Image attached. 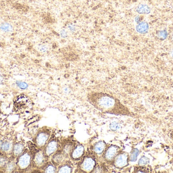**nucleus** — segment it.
<instances>
[{"label": "nucleus", "instance_id": "30", "mask_svg": "<svg viewBox=\"0 0 173 173\" xmlns=\"http://www.w3.org/2000/svg\"><path fill=\"white\" fill-rule=\"evenodd\" d=\"M3 78H2V77H1V76H0V84L2 83V82H3Z\"/></svg>", "mask_w": 173, "mask_h": 173}, {"label": "nucleus", "instance_id": "21", "mask_svg": "<svg viewBox=\"0 0 173 173\" xmlns=\"http://www.w3.org/2000/svg\"><path fill=\"white\" fill-rule=\"evenodd\" d=\"M72 146L70 145H67L64 147L63 149L64 154L67 155L71 152Z\"/></svg>", "mask_w": 173, "mask_h": 173}, {"label": "nucleus", "instance_id": "19", "mask_svg": "<svg viewBox=\"0 0 173 173\" xmlns=\"http://www.w3.org/2000/svg\"><path fill=\"white\" fill-rule=\"evenodd\" d=\"M45 171L46 173H55V167L52 164H49L48 165H47V167H46Z\"/></svg>", "mask_w": 173, "mask_h": 173}, {"label": "nucleus", "instance_id": "26", "mask_svg": "<svg viewBox=\"0 0 173 173\" xmlns=\"http://www.w3.org/2000/svg\"><path fill=\"white\" fill-rule=\"evenodd\" d=\"M14 168V165L13 164H9L7 166V170L9 171H11Z\"/></svg>", "mask_w": 173, "mask_h": 173}, {"label": "nucleus", "instance_id": "24", "mask_svg": "<svg viewBox=\"0 0 173 173\" xmlns=\"http://www.w3.org/2000/svg\"><path fill=\"white\" fill-rule=\"evenodd\" d=\"M110 128L113 131H116V130L119 129V125L116 122H113L110 125Z\"/></svg>", "mask_w": 173, "mask_h": 173}, {"label": "nucleus", "instance_id": "4", "mask_svg": "<svg viewBox=\"0 0 173 173\" xmlns=\"http://www.w3.org/2000/svg\"><path fill=\"white\" fill-rule=\"evenodd\" d=\"M118 148L116 146H110L105 151V159L107 160H113L115 156L118 153Z\"/></svg>", "mask_w": 173, "mask_h": 173}, {"label": "nucleus", "instance_id": "3", "mask_svg": "<svg viewBox=\"0 0 173 173\" xmlns=\"http://www.w3.org/2000/svg\"><path fill=\"white\" fill-rule=\"evenodd\" d=\"M128 155L126 153H122L117 156L114 161V165L118 168L125 167L127 164Z\"/></svg>", "mask_w": 173, "mask_h": 173}, {"label": "nucleus", "instance_id": "31", "mask_svg": "<svg viewBox=\"0 0 173 173\" xmlns=\"http://www.w3.org/2000/svg\"><path fill=\"white\" fill-rule=\"evenodd\" d=\"M171 57L173 58V49L171 50Z\"/></svg>", "mask_w": 173, "mask_h": 173}, {"label": "nucleus", "instance_id": "32", "mask_svg": "<svg viewBox=\"0 0 173 173\" xmlns=\"http://www.w3.org/2000/svg\"><path fill=\"white\" fill-rule=\"evenodd\" d=\"M0 145H1V143H0Z\"/></svg>", "mask_w": 173, "mask_h": 173}, {"label": "nucleus", "instance_id": "27", "mask_svg": "<svg viewBox=\"0 0 173 173\" xmlns=\"http://www.w3.org/2000/svg\"><path fill=\"white\" fill-rule=\"evenodd\" d=\"M6 160L4 157H0V165H4L5 164Z\"/></svg>", "mask_w": 173, "mask_h": 173}, {"label": "nucleus", "instance_id": "22", "mask_svg": "<svg viewBox=\"0 0 173 173\" xmlns=\"http://www.w3.org/2000/svg\"><path fill=\"white\" fill-rule=\"evenodd\" d=\"M2 149L4 151H8L10 148V144L9 142H5L1 145Z\"/></svg>", "mask_w": 173, "mask_h": 173}, {"label": "nucleus", "instance_id": "6", "mask_svg": "<svg viewBox=\"0 0 173 173\" xmlns=\"http://www.w3.org/2000/svg\"><path fill=\"white\" fill-rule=\"evenodd\" d=\"M58 142L55 140H52L48 143L46 148V155L47 156H51L53 153L55 152L58 149Z\"/></svg>", "mask_w": 173, "mask_h": 173}, {"label": "nucleus", "instance_id": "33", "mask_svg": "<svg viewBox=\"0 0 173 173\" xmlns=\"http://www.w3.org/2000/svg\"></svg>", "mask_w": 173, "mask_h": 173}, {"label": "nucleus", "instance_id": "12", "mask_svg": "<svg viewBox=\"0 0 173 173\" xmlns=\"http://www.w3.org/2000/svg\"><path fill=\"white\" fill-rule=\"evenodd\" d=\"M105 143L103 142H99L94 146V151L98 154H101L105 148Z\"/></svg>", "mask_w": 173, "mask_h": 173}, {"label": "nucleus", "instance_id": "16", "mask_svg": "<svg viewBox=\"0 0 173 173\" xmlns=\"http://www.w3.org/2000/svg\"><path fill=\"white\" fill-rule=\"evenodd\" d=\"M23 150V146L20 144H17L14 148V153L15 155L18 156L22 152Z\"/></svg>", "mask_w": 173, "mask_h": 173}, {"label": "nucleus", "instance_id": "9", "mask_svg": "<svg viewBox=\"0 0 173 173\" xmlns=\"http://www.w3.org/2000/svg\"><path fill=\"white\" fill-rule=\"evenodd\" d=\"M30 156L29 154H26L22 155L19 159V166L22 168H26L30 164Z\"/></svg>", "mask_w": 173, "mask_h": 173}, {"label": "nucleus", "instance_id": "14", "mask_svg": "<svg viewBox=\"0 0 173 173\" xmlns=\"http://www.w3.org/2000/svg\"><path fill=\"white\" fill-rule=\"evenodd\" d=\"M72 167L70 165H65L60 167L58 170L59 173H71L72 172Z\"/></svg>", "mask_w": 173, "mask_h": 173}, {"label": "nucleus", "instance_id": "25", "mask_svg": "<svg viewBox=\"0 0 173 173\" xmlns=\"http://www.w3.org/2000/svg\"><path fill=\"white\" fill-rule=\"evenodd\" d=\"M60 36L61 37L63 38H66L67 36L66 31L65 30H61L60 32Z\"/></svg>", "mask_w": 173, "mask_h": 173}, {"label": "nucleus", "instance_id": "10", "mask_svg": "<svg viewBox=\"0 0 173 173\" xmlns=\"http://www.w3.org/2000/svg\"><path fill=\"white\" fill-rule=\"evenodd\" d=\"M137 12L139 14H148L150 12V9L147 5H140L137 8Z\"/></svg>", "mask_w": 173, "mask_h": 173}, {"label": "nucleus", "instance_id": "13", "mask_svg": "<svg viewBox=\"0 0 173 173\" xmlns=\"http://www.w3.org/2000/svg\"><path fill=\"white\" fill-rule=\"evenodd\" d=\"M35 162L37 165H42L45 162L44 155L41 152L37 153L35 157Z\"/></svg>", "mask_w": 173, "mask_h": 173}, {"label": "nucleus", "instance_id": "5", "mask_svg": "<svg viewBox=\"0 0 173 173\" xmlns=\"http://www.w3.org/2000/svg\"><path fill=\"white\" fill-rule=\"evenodd\" d=\"M49 138V134L46 132H41L39 134L36 138V143L40 147H42L46 144Z\"/></svg>", "mask_w": 173, "mask_h": 173}, {"label": "nucleus", "instance_id": "18", "mask_svg": "<svg viewBox=\"0 0 173 173\" xmlns=\"http://www.w3.org/2000/svg\"><path fill=\"white\" fill-rule=\"evenodd\" d=\"M157 36L161 40H165V39L167 38V36H168V33H167L166 30H160V31H159V32H158Z\"/></svg>", "mask_w": 173, "mask_h": 173}, {"label": "nucleus", "instance_id": "20", "mask_svg": "<svg viewBox=\"0 0 173 173\" xmlns=\"http://www.w3.org/2000/svg\"><path fill=\"white\" fill-rule=\"evenodd\" d=\"M149 162V159L145 157V156L142 157L140 159V160H139V165H146L147 164H148Z\"/></svg>", "mask_w": 173, "mask_h": 173}, {"label": "nucleus", "instance_id": "8", "mask_svg": "<svg viewBox=\"0 0 173 173\" xmlns=\"http://www.w3.org/2000/svg\"><path fill=\"white\" fill-rule=\"evenodd\" d=\"M149 24L147 22L143 21L139 23L136 27V30L137 32L141 34H146L149 30Z\"/></svg>", "mask_w": 173, "mask_h": 173}, {"label": "nucleus", "instance_id": "29", "mask_svg": "<svg viewBox=\"0 0 173 173\" xmlns=\"http://www.w3.org/2000/svg\"><path fill=\"white\" fill-rule=\"evenodd\" d=\"M68 27V29H70V30H71V31H73V32L75 31V30H76L75 26H73V25H72V24L69 25Z\"/></svg>", "mask_w": 173, "mask_h": 173}, {"label": "nucleus", "instance_id": "23", "mask_svg": "<svg viewBox=\"0 0 173 173\" xmlns=\"http://www.w3.org/2000/svg\"><path fill=\"white\" fill-rule=\"evenodd\" d=\"M17 84L18 86L19 87V88H20L21 89H22V90L26 89L28 86L27 84L25 83V82H17Z\"/></svg>", "mask_w": 173, "mask_h": 173}, {"label": "nucleus", "instance_id": "15", "mask_svg": "<svg viewBox=\"0 0 173 173\" xmlns=\"http://www.w3.org/2000/svg\"><path fill=\"white\" fill-rule=\"evenodd\" d=\"M1 30L5 32H10L12 30V27L9 24H4L0 27Z\"/></svg>", "mask_w": 173, "mask_h": 173}, {"label": "nucleus", "instance_id": "28", "mask_svg": "<svg viewBox=\"0 0 173 173\" xmlns=\"http://www.w3.org/2000/svg\"><path fill=\"white\" fill-rule=\"evenodd\" d=\"M40 51L42 52H46L47 50V48L46 46H42L40 47V48H39Z\"/></svg>", "mask_w": 173, "mask_h": 173}, {"label": "nucleus", "instance_id": "7", "mask_svg": "<svg viewBox=\"0 0 173 173\" xmlns=\"http://www.w3.org/2000/svg\"><path fill=\"white\" fill-rule=\"evenodd\" d=\"M84 152V148L82 145H78L72 151L71 156L74 159H79Z\"/></svg>", "mask_w": 173, "mask_h": 173}, {"label": "nucleus", "instance_id": "11", "mask_svg": "<svg viewBox=\"0 0 173 173\" xmlns=\"http://www.w3.org/2000/svg\"><path fill=\"white\" fill-rule=\"evenodd\" d=\"M63 159L64 154H62V153H60V152H58L53 156L52 160L53 164L57 165L60 164L63 160Z\"/></svg>", "mask_w": 173, "mask_h": 173}, {"label": "nucleus", "instance_id": "17", "mask_svg": "<svg viewBox=\"0 0 173 173\" xmlns=\"http://www.w3.org/2000/svg\"><path fill=\"white\" fill-rule=\"evenodd\" d=\"M139 153V151L138 149H134L133 151V152H132V154H131V162H135L137 160Z\"/></svg>", "mask_w": 173, "mask_h": 173}, {"label": "nucleus", "instance_id": "1", "mask_svg": "<svg viewBox=\"0 0 173 173\" xmlns=\"http://www.w3.org/2000/svg\"><path fill=\"white\" fill-rule=\"evenodd\" d=\"M97 106L103 110H108L113 108L115 104V100L108 96H103L99 98L97 101Z\"/></svg>", "mask_w": 173, "mask_h": 173}, {"label": "nucleus", "instance_id": "2", "mask_svg": "<svg viewBox=\"0 0 173 173\" xmlns=\"http://www.w3.org/2000/svg\"><path fill=\"white\" fill-rule=\"evenodd\" d=\"M95 165V161L92 157H86L84 159L82 164L81 167L83 170L85 171H90L94 168Z\"/></svg>", "mask_w": 173, "mask_h": 173}]
</instances>
